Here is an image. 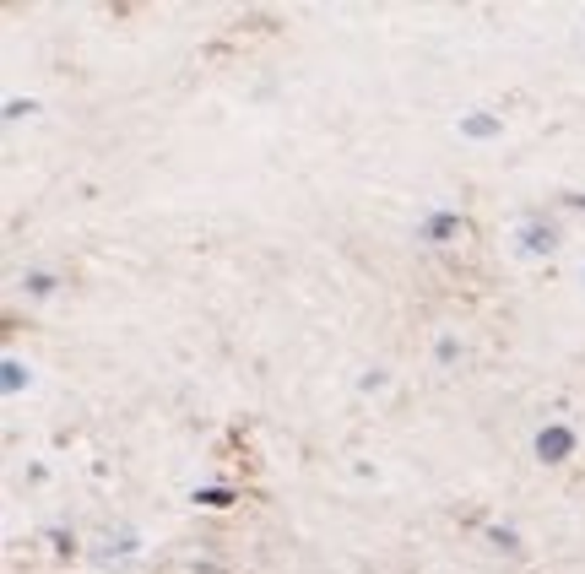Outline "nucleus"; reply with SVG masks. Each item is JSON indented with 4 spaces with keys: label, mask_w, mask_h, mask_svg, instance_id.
<instances>
[{
    "label": "nucleus",
    "mask_w": 585,
    "mask_h": 574,
    "mask_svg": "<svg viewBox=\"0 0 585 574\" xmlns=\"http://www.w3.org/2000/svg\"><path fill=\"white\" fill-rule=\"evenodd\" d=\"M456 228H461V217H456V212H434V217H429V228H423V233H429V239H450V233H456Z\"/></svg>",
    "instance_id": "obj_3"
},
{
    "label": "nucleus",
    "mask_w": 585,
    "mask_h": 574,
    "mask_svg": "<svg viewBox=\"0 0 585 574\" xmlns=\"http://www.w3.org/2000/svg\"><path fill=\"white\" fill-rule=\"evenodd\" d=\"M570 450H575V434L570 428H543L537 434V461L559 466V461H570Z\"/></svg>",
    "instance_id": "obj_1"
},
{
    "label": "nucleus",
    "mask_w": 585,
    "mask_h": 574,
    "mask_svg": "<svg viewBox=\"0 0 585 574\" xmlns=\"http://www.w3.org/2000/svg\"><path fill=\"white\" fill-rule=\"evenodd\" d=\"M0 385H5V396H16V391L27 385V374H22V363H5V369H0Z\"/></svg>",
    "instance_id": "obj_4"
},
{
    "label": "nucleus",
    "mask_w": 585,
    "mask_h": 574,
    "mask_svg": "<svg viewBox=\"0 0 585 574\" xmlns=\"http://www.w3.org/2000/svg\"><path fill=\"white\" fill-rule=\"evenodd\" d=\"M461 136H472V141L499 136V119H494V114H467V119H461Z\"/></svg>",
    "instance_id": "obj_2"
},
{
    "label": "nucleus",
    "mask_w": 585,
    "mask_h": 574,
    "mask_svg": "<svg viewBox=\"0 0 585 574\" xmlns=\"http://www.w3.org/2000/svg\"><path fill=\"white\" fill-rule=\"evenodd\" d=\"M195 499H206V504H233V494H228V488H206V494H195Z\"/></svg>",
    "instance_id": "obj_5"
}]
</instances>
